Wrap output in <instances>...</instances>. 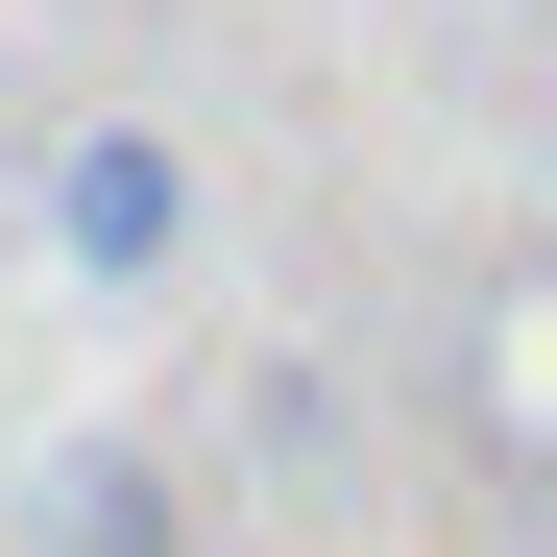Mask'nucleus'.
Returning a JSON list of instances; mask_svg holds the SVG:
<instances>
[{
	"label": "nucleus",
	"mask_w": 557,
	"mask_h": 557,
	"mask_svg": "<svg viewBox=\"0 0 557 557\" xmlns=\"http://www.w3.org/2000/svg\"><path fill=\"white\" fill-rule=\"evenodd\" d=\"M49 267H73V292H170V267H195V146H170V122L49 146Z\"/></svg>",
	"instance_id": "1"
},
{
	"label": "nucleus",
	"mask_w": 557,
	"mask_h": 557,
	"mask_svg": "<svg viewBox=\"0 0 557 557\" xmlns=\"http://www.w3.org/2000/svg\"><path fill=\"white\" fill-rule=\"evenodd\" d=\"M49 557H195L170 460H146V436H73V460H49Z\"/></svg>",
	"instance_id": "2"
}]
</instances>
